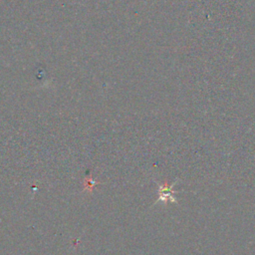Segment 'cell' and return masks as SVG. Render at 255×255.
I'll return each mask as SVG.
<instances>
[{"mask_svg":"<svg viewBox=\"0 0 255 255\" xmlns=\"http://www.w3.org/2000/svg\"><path fill=\"white\" fill-rule=\"evenodd\" d=\"M171 187L170 186H160V193H159V198L161 200H166V199H171Z\"/></svg>","mask_w":255,"mask_h":255,"instance_id":"6da1fadb","label":"cell"}]
</instances>
